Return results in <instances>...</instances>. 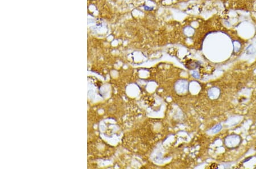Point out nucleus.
<instances>
[{
	"instance_id": "nucleus-5",
	"label": "nucleus",
	"mask_w": 256,
	"mask_h": 169,
	"mask_svg": "<svg viewBox=\"0 0 256 169\" xmlns=\"http://www.w3.org/2000/svg\"><path fill=\"white\" fill-rule=\"evenodd\" d=\"M192 76H193L194 77H195V78H199V74L197 72H194L193 74H192Z\"/></svg>"
},
{
	"instance_id": "nucleus-2",
	"label": "nucleus",
	"mask_w": 256,
	"mask_h": 169,
	"mask_svg": "<svg viewBox=\"0 0 256 169\" xmlns=\"http://www.w3.org/2000/svg\"><path fill=\"white\" fill-rule=\"evenodd\" d=\"M199 66V64L197 62L192 61L191 62V63H189V66L187 67L189 69H197Z\"/></svg>"
},
{
	"instance_id": "nucleus-3",
	"label": "nucleus",
	"mask_w": 256,
	"mask_h": 169,
	"mask_svg": "<svg viewBox=\"0 0 256 169\" xmlns=\"http://www.w3.org/2000/svg\"><path fill=\"white\" fill-rule=\"evenodd\" d=\"M222 129V126L221 124H217L216 126L212 129V131L213 133H216L219 132L220 131H221Z\"/></svg>"
},
{
	"instance_id": "nucleus-1",
	"label": "nucleus",
	"mask_w": 256,
	"mask_h": 169,
	"mask_svg": "<svg viewBox=\"0 0 256 169\" xmlns=\"http://www.w3.org/2000/svg\"><path fill=\"white\" fill-rule=\"evenodd\" d=\"M241 137L236 134L229 135L224 139L225 145L229 149H234L238 148L241 144Z\"/></svg>"
},
{
	"instance_id": "nucleus-4",
	"label": "nucleus",
	"mask_w": 256,
	"mask_h": 169,
	"mask_svg": "<svg viewBox=\"0 0 256 169\" xmlns=\"http://www.w3.org/2000/svg\"><path fill=\"white\" fill-rule=\"evenodd\" d=\"M254 52H255V50H254V47H253L252 45L249 46V47L246 49V52H247L248 54H253Z\"/></svg>"
}]
</instances>
